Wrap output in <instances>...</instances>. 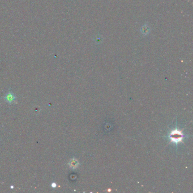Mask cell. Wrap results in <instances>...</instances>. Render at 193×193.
<instances>
[{"instance_id":"obj_1","label":"cell","mask_w":193,"mask_h":193,"mask_svg":"<svg viewBox=\"0 0 193 193\" xmlns=\"http://www.w3.org/2000/svg\"><path fill=\"white\" fill-rule=\"evenodd\" d=\"M169 137L172 142L177 144L182 142L184 134L181 131L177 129H175L171 132V133L169 135Z\"/></svg>"},{"instance_id":"obj_2","label":"cell","mask_w":193,"mask_h":193,"mask_svg":"<svg viewBox=\"0 0 193 193\" xmlns=\"http://www.w3.org/2000/svg\"><path fill=\"white\" fill-rule=\"evenodd\" d=\"M108 191H111V189H108Z\"/></svg>"}]
</instances>
